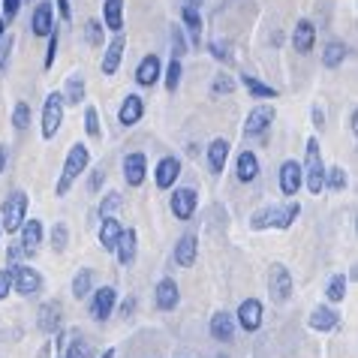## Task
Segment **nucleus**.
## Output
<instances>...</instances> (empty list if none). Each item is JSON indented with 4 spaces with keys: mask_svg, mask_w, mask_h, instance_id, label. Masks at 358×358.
Masks as SVG:
<instances>
[{
    "mask_svg": "<svg viewBox=\"0 0 358 358\" xmlns=\"http://www.w3.org/2000/svg\"><path fill=\"white\" fill-rule=\"evenodd\" d=\"M0 6H3V22L9 24V22H13V18L18 15V9H22V0H3Z\"/></svg>",
    "mask_w": 358,
    "mask_h": 358,
    "instance_id": "51",
    "label": "nucleus"
},
{
    "mask_svg": "<svg viewBox=\"0 0 358 358\" xmlns=\"http://www.w3.org/2000/svg\"><path fill=\"white\" fill-rule=\"evenodd\" d=\"M103 27L112 34L124 31V0H103Z\"/></svg>",
    "mask_w": 358,
    "mask_h": 358,
    "instance_id": "27",
    "label": "nucleus"
},
{
    "mask_svg": "<svg viewBox=\"0 0 358 358\" xmlns=\"http://www.w3.org/2000/svg\"><path fill=\"white\" fill-rule=\"evenodd\" d=\"M31 31H34V36H48L55 31V9H52L48 0L36 3L34 15H31Z\"/></svg>",
    "mask_w": 358,
    "mask_h": 358,
    "instance_id": "22",
    "label": "nucleus"
},
{
    "mask_svg": "<svg viewBox=\"0 0 358 358\" xmlns=\"http://www.w3.org/2000/svg\"><path fill=\"white\" fill-rule=\"evenodd\" d=\"M85 39H87V45H94V48L103 45V24H99L96 18L85 24Z\"/></svg>",
    "mask_w": 358,
    "mask_h": 358,
    "instance_id": "47",
    "label": "nucleus"
},
{
    "mask_svg": "<svg viewBox=\"0 0 358 358\" xmlns=\"http://www.w3.org/2000/svg\"><path fill=\"white\" fill-rule=\"evenodd\" d=\"M87 163H91V151H87V145H73L66 151V160H64V172L61 178H57V187H55V193L57 196H66L69 193V187H73L78 181V175L87 172Z\"/></svg>",
    "mask_w": 358,
    "mask_h": 358,
    "instance_id": "2",
    "label": "nucleus"
},
{
    "mask_svg": "<svg viewBox=\"0 0 358 358\" xmlns=\"http://www.w3.org/2000/svg\"><path fill=\"white\" fill-rule=\"evenodd\" d=\"M142 115H145V99L138 96V94H127L121 108H117V124L136 127L138 121H142Z\"/></svg>",
    "mask_w": 358,
    "mask_h": 358,
    "instance_id": "19",
    "label": "nucleus"
},
{
    "mask_svg": "<svg viewBox=\"0 0 358 358\" xmlns=\"http://www.w3.org/2000/svg\"><path fill=\"white\" fill-rule=\"evenodd\" d=\"M36 358H52V346H48V343H45V346H43V350H39V352H36Z\"/></svg>",
    "mask_w": 358,
    "mask_h": 358,
    "instance_id": "59",
    "label": "nucleus"
},
{
    "mask_svg": "<svg viewBox=\"0 0 358 358\" xmlns=\"http://www.w3.org/2000/svg\"><path fill=\"white\" fill-rule=\"evenodd\" d=\"M184 55H187L184 27H172V57H184Z\"/></svg>",
    "mask_w": 358,
    "mask_h": 358,
    "instance_id": "48",
    "label": "nucleus"
},
{
    "mask_svg": "<svg viewBox=\"0 0 358 358\" xmlns=\"http://www.w3.org/2000/svg\"><path fill=\"white\" fill-rule=\"evenodd\" d=\"M94 292V271L91 268H78V274L73 277V295L82 301V298H87Z\"/></svg>",
    "mask_w": 358,
    "mask_h": 358,
    "instance_id": "34",
    "label": "nucleus"
},
{
    "mask_svg": "<svg viewBox=\"0 0 358 358\" xmlns=\"http://www.w3.org/2000/svg\"><path fill=\"white\" fill-rule=\"evenodd\" d=\"M18 232H22V247H24V253L34 256V253L39 250V244H43V223L31 217V220L22 223V229H18Z\"/></svg>",
    "mask_w": 358,
    "mask_h": 358,
    "instance_id": "28",
    "label": "nucleus"
},
{
    "mask_svg": "<svg viewBox=\"0 0 358 358\" xmlns=\"http://www.w3.org/2000/svg\"><path fill=\"white\" fill-rule=\"evenodd\" d=\"M148 178V157L142 151H133L124 157V181L127 187H142Z\"/></svg>",
    "mask_w": 358,
    "mask_h": 358,
    "instance_id": "13",
    "label": "nucleus"
},
{
    "mask_svg": "<svg viewBox=\"0 0 358 358\" xmlns=\"http://www.w3.org/2000/svg\"><path fill=\"white\" fill-rule=\"evenodd\" d=\"M9 52H13V36H9V34H3V39H0V73H6Z\"/></svg>",
    "mask_w": 358,
    "mask_h": 358,
    "instance_id": "49",
    "label": "nucleus"
},
{
    "mask_svg": "<svg viewBox=\"0 0 358 358\" xmlns=\"http://www.w3.org/2000/svg\"><path fill=\"white\" fill-rule=\"evenodd\" d=\"M115 304H117L115 286H103V289H94L91 292V316H94L96 322H106L108 316H112Z\"/></svg>",
    "mask_w": 358,
    "mask_h": 358,
    "instance_id": "12",
    "label": "nucleus"
},
{
    "mask_svg": "<svg viewBox=\"0 0 358 358\" xmlns=\"http://www.w3.org/2000/svg\"><path fill=\"white\" fill-rule=\"evenodd\" d=\"M22 256H27L24 253V247H22V241H18V244H9V262H18V259H22Z\"/></svg>",
    "mask_w": 358,
    "mask_h": 358,
    "instance_id": "53",
    "label": "nucleus"
},
{
    "mask_svg": "<svg viewBox=\"0 0 358 358\" xmlns=\"http://www.w3.org/2000/svg\"><path fill=\"white\" fill-rule=\"evenodd\" d=\"M154 298H157V307H160V310H175V307L181 304V289H178V283L172 277H163L154 289Z\"/></svg>",
    "mask_w": 358,
    "mask_h": 358,
    "instance_id": "21",
    "label": "nucleus"
},
{
    "mask_svg": "<svg viewBox=\"0 0 358 358\" xmlns=\"http://www.w3.org/2000/svg\"><path fill=\"white\" fill-rule=\"evenodd\" d=\"M181 22H184V31H190V43L199 45L202 43V13L196 6L184 3L181 6Z\"/></svg>",
    "mask_w": 358,
    "mask_h": 358,
    "instance_id": "32",
    "label": "nucleus"
},
{
    "mask_svg": "<svg viewBox=\"0 0 358 358\" xmlns=\"http://www.w3.org/2000/svg\"><path fill=\"white\" fill-rule=\"evenodd\" d=\"M208 331H211L214 341L229 343V341L235 337V316L226 313V310H217V313L211 316V322H208Z\"/></svg>",
    "mask_w": 358,
    "mask_h": 358,
    "instance_id": "24",
    "label": "nucleus"
},
{
    "mask_svg": "<svg viewBox=\"0 0 358 358\" xmlns=\"http://www.w3.org/2000/svg\"><path fill=\"white\" fill-rule=\"evenodd\" d=\"M66 244H69V229H66L64 220H57V223L52 226V247H55L57 253H64Z\"/></svg>",
    "mask_w": 358,
    "mask_h": 358,
    "instance_id": "42",
    "label": "nucleus"
},
{
    "mask_svg": "<svg viewBox=\"0 0 358 358\" xmlns=\"http://www.w3.org/2000/svg\"><path fill=\"white\" fill-rule=\"evenodd\" d=\"M274 117H277L274 106H256V108H250V115H247V121H244V136L247 138L265 136L268 130H271Z\"/></svg>",
    "mask_w": 358,
    "mask_h": 358,
    "instance_id": "8",
    "label": "nucleus"
},
{
    "mask_svg": "<svg viewBox=\"0 0 358 358\" xmlns=\"http://www.w3.org/2000/svg\"><path fill=\"white\" fill-rule=\"evenodd\" d=\"M178 178H181V160H178V157H163L154 169V184L160 187V190H172Z\"/></svg>",
    "mask_w": 358,
    "mask_h": 358,
    "instance_id": "17",
    "label": "nucleus"
},
{
    "mask_svg": "<svg viewBox=\"0 0 358 358\" xmlns=\"http://www.w3.org/2000/svg\"><path fill=\"white\" fill-rule=\"evenodd\" d=\"M301 187H304V172H301V163H298V160H286V163L280 166V190H283V196L295 199Z\"/></svg>",
    "mask_w": 358,
    "mask_h": 358,
    "instance_id": "14",
    "label": "nucleus"
},
{
    "mask_svg": "<svg viewBox=\"0 0 358 358\" xmlns=\"http://www.w3.org/2000/svg\"><path fill=\"white\" fill-rule=\"evenodd\" d=\"M292 45H295L298 55H310V52H313V45H316V27H313L310 18H301V22L295 24V31H292Z\"/></svg>",
    "mask_w": 358,
    "mask_h": 358,
    "instance_id": "20",
    "label": "nucleus"
},
{
    "mask_svg": "<svg viewBox=\"0 0 358 358\" xmlns=\"http://www.w3.org/2000/svg\"><path fill=\"white\" fill-rule=\"evenodd\" d=\"M241 85H244L256 99H274V96H277L274 87H271V85H262L256 76H247V73H244V76H241Z\"/></svg>",
    "mask_w": 358,
    "mask_h": 358,
    "instance_id": "35",
    "label": "nucleus"
},
{
    "mask_svg": "<svg viewBox=\"0 0 358 358\" xmlns=\"http://www.w3.org/2000/svg\"><path fill=\"white\" fill-rule=\"evenodd\" d=\"M57 13H61L64 22H69V18H73V6H69V0H57Z\"/></svg>",
    "mask_w": 358,
    "mask_h": 358,
    "instance_id": "54",
    "label": "nucleus"
},
{
    "mask_svg": "<svg viewBox=\"0 0 358 358\" xmlns=\"http://www.w3.org/2000/svg\"><path fill=\"white\" fill-rule=\"evenodd\" d=\"M103 358H115V350H106V352H103Z\"/></svg>",
    "mask_w": 358,
    "mask_h": 358,
    "instance_id": "62",
    "label": "nucleus"
},
{
    "mask_svg": "<svg viewBox=\"0 0 358 358\" xmlns=\"http://www.w3.org/2000/svg\"><path fill=\"white\" fill-rule=\"evenodd\" d=\"M9 271H13V289L22 298H34L43 292V274H39L36 268L15 262V265H9Z\"/></svg>",
    "mask_w": 358,
    "mask_h": 358,
    "instance_id": "5",
    "label": "nucleus"
},
{
    "mask_svg": "<svg viewBox=\"0 0 358 358\" xmlns=\"http://www.w3.org/2000/svg\"><path fill=\"white\" fill-rule=\"evenodd\" d=\"M136 250H138V235H136V229H124L121 238H117V244H115V259L117 265H124V268H130L136 262Z\"/></svg>",
    "mask_w": 358,
    "mask_h": 358,
    "instance_id": "18",
    "label": "nucleus"
},
{
    "mask_svg": "<svg viewBox=\"0 0 358 358\" xmlns=\"http://www.w3.org/2000/svg\"><path fill=\"white\" fill-rule=\"evenodd\" d=\"M160 76H163V64L157 55H145L142 61H138V66H136V85L138 87H154L160 82Z\"/></svg>",
    "mask_w": 358,
    "mask_h": 358,
    "instance_id": "16",
    "label": "nucleus"
},
{
    "mask_svg": "<svg viewBox=\"0 0 358 358\" xmlns=\"http://www.w3.org/2000/svg\"><path fill=\"white\" fill-rule=\"evenodd\" d=\"M181 76H184V69H181V57H172L166 66V91L169 94H175L178 87H181Z\"/></svg>",
    "mask_w": 358,
    "mask_h": 358,
    "instance_id": "38",
    "label": "nucleus"
},
{
    "mask_svg": "<svg viewBox=\"0 0 358 358\" xmlns=\"http://www.w3.org/2000/svg\"><path fill=\"white\" fill-rule=\"evenodd\" d=\"M64 106H78L85 99V78L82 73H73L66 78V85H64Z\"/></svg>",
    "mask_w": 358,
    "mask_h": 358,
    "instance_id": "33",
    "label": "nucleus"
},
{
    "mask_svg": "<svg viewBox=\"0 0 358 358\" xmlns=\"http://www.w3.org/2000/svg\"><path fill=\"white\" fill-rule=\"evenodd\" d=\"M133 310H136V298H127V301L121 304V316L127 320V316H133Z\"/></svg>",
    "mask_w": 358,
    "mask_h": 358,
    "instance_id": "56",
    "label": "nucleus"
},
{
    "mask_svg": "<svg viewBox=\"0 0 358 358\" xmlns=\"http://www.w3.org/2000/svg\"><path fill=\"white\" fill-rule=\"evenodd\" d=\"M358 130V115H355V108L350 112V133H355Z\"/></svg>",
    "mask_w": 358,
    "mask_h": 358,
    "instance_id": "58",
    "label": "nucleus"
},
{
    "mask_svg": "<svg viewBox=\"0 0 358 358\" xmlns=\"http://www.w3.org/2000/svg\"><path fill=\"white\" fill-rule=\"evenodd\" d=\"M322 124H325V112L320 106H313V127H316V130H322Z\"/></svg>",
    "mask_w": 358,
    "mask_h": 358,
    "instance_id": "55",
    "label": "nucleus"
},
{
    "mask_svg": "<svg viewBox=\"0 0 358 358\" xmlns=\"http://www.w3.org/2000/svg\"><path fill=\"white\" fill-rule=\"evenodd\" d=\"M24 220H27V196L22 190H15L3 199V205H0V226L13 235L22 229Z\"/></svg>",
    "mask_w": 358,
    "mask_h": 358,
    "instance_id": "4",
    "label": "nucleus"
},
{
    "mask_svg": "<svg viewBox=\"0 0 358 358\" xmlns=\"http://www.w3.org/2000/svg\"><path fill=\"white\" fill-rule=\"evenodd\" d=\"M346 57H350V45H346L343 39H331V43H325V48H322V66L325 69L343 66Z\"/></svg>",
    "mask_w": 358,
    "mask_h": 358,
    "instance_id": "29",
    "label": "nucleus"
},
{
    "mask_svg": "<svg viewBox=\"0 0 358 358\" xmlns=\"http://www.w3.org/2000/svg\"><path fill=\"white\" fill-rule=\"evenodd\" d=\"M48 39V48H45V61H43V66L45 69H52L55 66V57H57V43H61V31H57V24H55V31L45 36Z\"/></svg>",
    "mask_w": 358,
    "mask_h": 358,
    "instance_id": "45",
    "label": "nucleus"
},
{
    "mask_svg": "<svg viewBox=\"0 0 358 358\" xmlns=\"http://www.w3.org/2000/svg\"><path fill=\"white\" fill-rule=\"evenodd\" d=\"M64 358H94V346L85 341V337H73V341L66 343V350H64Z\"/></svg>",
    "mask_w": 358,
    "mask_h": 358,
    "instance_id": "36",
    "label": "nucleus"
},
{
    "mask_svg": "<svg viewBox=\"0 0 358 358\" xmlns=\"http://www.w3.org/2000/svg\"><path fill=\"white\" fill-rule=\"evenodd\" d=\"M121 232H124V226H121L117 217H112V214L103 217V223H99V247H103L106 253H112L117 238H121Z\"/></svg>",
    "mask_w": 358,
    "mask_h": 358,
    "instance_id": "26",
    "label": "nucleus"
},
{
    "mask_svg": "<svg viewBox=\"0 0 358 358\" xmlns=\"http://www.w3.org/2000/svg\"><path fill=\"white\" fill-rule=\"evenodd\" d=\"M235 178L241 184H253L256 178H259V157H256L253 151H244L238 154V160H235Z\"/></svg>",
    "mask_w": 358,
    "mask_h": 358,
    "instance_id": "23",
    "label": "nucleus"
},
{
    "mask_svg": "<svg viewBox=\"0 0 358 358\" xmlns=\"http://www.w3.org/2000/svg\"><path fill=\"white\" fill-rule=\"evenodd\" d=\"M208 52H211V57L214 61H220V64H232L235 61L232 45H229L226 39H211V43H208Z\"/></svg>",
    "mask_w": 358,
    "mask_h": 358,
    "instance_id": "39",
    "label": "nucleus"
},
{
    "mask_svg": "<svg viewBox=\"0 0 358 358\" xmlns=\"http://www.w3.org/2000/svg\"><path fill=\"white\" fill-rule=\"evenodd\" d=\"M184 3H190V6H196V9H199V6L205 3V0H184Z\"/></svg>",
    "mask_w": 358,
    "mask_h": 358,
    "instance_id": "60",
    "label": "nucleus"
},
{
    "mask_svg": "<svg viewBox=\"0 0 358 358\" xmlns=\"http://www.w3.org/2000/svg\"><path fill=\"white\" fill-rule=\"evenodd\" d=\"M85 130L91 138H99L103 136V127H99V115H96V108L94 106H87L85 108Z\"/></svg>",
    "mask_w": 358,
    "mask_h": 358,
    "instance_id": "46",
    "label": "nucleus"
},
{
    "mask_svg": "<svg viewBox=\"0 0 358 358\" xmlns=\"http://www.w3.org/2000/svg\"><path fill=\"white\" fill-rule=\"evenodd\" d=\"M325 187H328V190H334V193H343L346 190V172H343L341 166L325 169Z\"/></svg>",
    "mask_w": 358,
    "mask_h": 358,
    "instance_id": "41",
    "label": "nucleus"
},
{
    "mask_svg": "<svg viewBox=\"0 0 358 358\" xmlns=\"http://www.w3.org/2000/svg\"><path fill=\"white\" fill-rule=\"evenodd\" d=\"M268 292H271L274 304H286L292 298V274L286 265H271V274H268Z\"/></svg>",
    "mask_w": 358,
    "mask_h": 358,
    "instance_id": "7",
    "label": "nucleus"
},
{
    "mask_svg": "<svg viewBox=\"0 0 358 358\" xmlns=\"http://www.w3.org/2000/svg\"><path fill=\"white\" fill-rule=\"evenodd\" d=\"M235 78L232 76H226V73H220V76H214V82H211V96H223V94H232L235 91Z\"/></svg>",
    "mask_w": 358,
    "mask_h": 358,
    "instance_id": "43",
    "label": "nucleus"
},
{
    "mask_svg": "<svg viewBox=\"0 0 358 358\" xmlns=\"http://www.w3.org/2000/svg\"><path fill=\"white\" fill-rule=\"evenodd\" d=\"M121 205H124V196L121 193H106L103 202H99V217H108V214L121 211Z\"/></svg>",
    "mask_w": 358,
    "mask_h": 358,
    "instance_id": "44",
    "label": "nucleus"
},
{
    "mask_svg": "<svg viewBox=\"0 0 358 358\" xmlns=\"http://www.w3.org/2000/svg\"><path fill=\"white\" fill-rule=\"evenodd\" d=\"M301 172H304V187L313 196H320L325 190V163L320 151V138H307V157L301 163Z\"/></svg>",
    "mask_w": 358,
    "mask_h": 358,
    "instance_id": "3",
    "label": "nucleus"
},
{
    "mask_svg": "<svg viewBox=\"0 0 358 358\" xmlns=\"http://www.w3.org/2000/svg\"><path fill=\"white\" fill-rule=\"evenodd\" d=\"M196 256H199V238L190 235V232L178 238V244H175V265L178 268H190L196 262Z\"/></svg>",
    "mask_w": 358,
    "mask_h": 358,
    "instance_id": "25",
    "label": "nucleus"
},
{
    "mask_svg": "<svg viewBox=\"0 0 358 358\" xmlns=\"http://www.w3.org/2000/svg\"><path fill=\"white\" fill-rule=\"evenodd\" d=\"M13 127L15 133H24L27 127H31V103H24V99H18L15 108H13Z\"/></svg>",
    "mask_w": 358,
    "mask_h": 358,
    "instance_id": "37",
    "label": "nucleus"
},
{
    "mask_svg": "<svg viewBox=\"0 0 358 358\" xmlns=\"http://www.w3.org/2000/svg\"><path fill=\"white\" fill-rule=\"evenodd\" d=\"M64 325V304L61 301H45L36 313V328L43 334H57Z\"/></svg>",
    "mask_w": 358,
    "mask_h": 358,
    "instance_id": "11",
    "label": "nucleus"
},
{
    "mask_svg": "<svg viewBox=\"0 0 358 358\" xmlns=\"http://www.w3.org/2000/svg\"><path fill=\"white\" fill-rule=\"evenodd\" d=\"M346 286H350V280H346L343 274H331V280H328V289H325L328 301H343V298H346Z\"/></svg>",
    "mask_w": 358,
    "mask_h": 358,
    "instance_id": "40",
    "label": "nucleus"
},
{
    "mask_svg": "<svg viewBox=\"0 0 358 358\" xmlns=\"http://www.w3.org/2000/svg\"><path fill=\"white\" fill-rule=\"evenodd\" d=\"M262 301L259 298H247V301H241V307H238V313H235V325H241L247 334H253V331H259L262 328Z\"/></svg>",
    "mask_w": 358,
    "mask_h": 358,
    "instance_id": "9",
    "label": "nucleus"
},
{
    "mask_svg": "<svg viewBox=\"0 0 358 358\" xmlns=\"http://www.w3.org/2000/svg\"><path fill=\"white\" fill-rule=\"evenodd\" d=\"M103 184H106V172H103V166H99V169H94L91 184H87V187H91V193H99V187H103Z\"/></svg>",
    "mask_w": 358,
    "mask_h": 358,
    "instance_id": "52",
    "label": "nucleus"
},
{
    "mask_svg": "<svg viewBox=\"0 0 358 358\" xmlns=\"http://www.w3.org/2000/svg\"><path fill=\"white\" fill-rule=\"evenodd\" d=\"M196 205H199V196L190 187H175L172 199H169V208H172L175 220H190L196 214Z\"/></svg>",
    "mask_w": 358,
    "mask_h": 358,
    "instance_id": "10",
    "label": "nucleus"
},
{
    "mask_svg": "<svg viewBox=\"0 0 358 358\" xmlns=\"http://www.w3.org/2000/svg\"><path fill=\"white\" fill-rule=\"evenodd\" d=\"M13 292V271L9 268H0V301Z\"/></svg>",
    "mask_w": 358,
    "mask_h": 358,
    "instance_id": "50",
    "label": "nucleus"
},
{
    "mask_svg": "<svg viewBox=\"0 0 358 358\" xmlns=\"http://www.w3.org/2000/svg\"><path fill=\"white\" fill-rule=\"evenodd\" d=\"M0 232H3V226H0Z\"/></svg>",
    "mask_w": 358,
    "mask_h": 358,
    "instance_id": "63",
    "label": "nucleus"
},
{
    "mask_svg": "<svg viewBox=\"0 0 358 358\" xmlns=\"http://www.w3.org/2000/svg\"><path fill=\"white\" fill-rule=\"evenodd\" d=\"M6 157H9V154H6V145H0V175L6 172Z\"/></svg>",
    "mask_w": 358,
    "mask_h": 358,
    "instance_id": "57",
    "label": "nucleus"
},
{
    "mask_svg": "<svg viewBox=\"0 0 358 358\" xmlns=\"http://www.w3.org/2000/svg\"><path fill=\"white\" fill-rule=\"evenodd\" d=\"M229 145L226 138H214L211 145H208V166H211V172L214 175H223V169L229 163Z\"/></svg>",
    "mask_w": 358,
    "mask_h": 358,
    "instance_id": "30",
    "label": "nucleus"
},
{
    "mask_svg": "<svg viewBox=\"0 0 358 358\" xmlns=\"http://www.w3.org/2000/svg\"><path fill=\"white\" fill-rule=\"evenodd\" d=\"M3 34H6V22L0 18V39H3Z\"/></svg>",
    "mask_w": 358,
    "mask_h": 358,
    "instance_id": "61",
    "label": "nucleus"
},
{
    "mask_svg": "<svg viewBox=\"0 0 358 358\" xmlns=\"http://www.w3.org/2000/svg\"><path fill=\"white\" fill-rule=\"evenodd\" d=\"M64 96L61 94H48L43 103V138H55L57 130L64 124Z\"/></svg>",
    "mask_w": 358,
    "mask_h": 358,
    "instance_id": "6",
    "label": "nucleus"
},
{
    "mask_svg": "<svg viewBox=\"0 0 358 358\" xmlns=\"http://www.w3.org/2000/svg\"><path fill=\"white\" fill-rule=\"evenodd\" d=\"M124 52H127V39L121 34H115L112 43H108L106 52H103V61H99L103 76H115L117 73V66H121V61H124Z\"/></svg>",
    "mask_w": 358,
    "mask_h": 358,
    "instance_id": "15",
    "label": "nucleus"
},
{
    "mask_svg": "<svg viewBox=\"0 0 358 358\" xmlns=\"http://www.w3.org/2000/svg\"><path fill=\"white\" fill-rule=\"evenodd\" d=\"M298 214H301V205H298L295 199H289L286 205H271V208H262V211H256L253 220H250V229H256V232H262V229H268V226L289 229L298 220Z\"/></svg>",
    "mask_w": 358,
    "mask_h": 358,
    "instance_id": "1",
    "label": "nucleus"
},
{
    "mask_svg": "<svg viewBox=\"0 0 358 358\" xmlns=\"http://www.w3.org/2000/svg\"><path fill=\"white\" fill-rule=\"evenodd\" d=\"M307 325H310L313 331H331V328L341 325V316H337L334 307H316L310 313V320H307Z\"/></svg>",
    "mask_w": 358,
    "mask_h": 358,
    "instance_id": "31",
    "label": "nucleus"
}]
</instances>
